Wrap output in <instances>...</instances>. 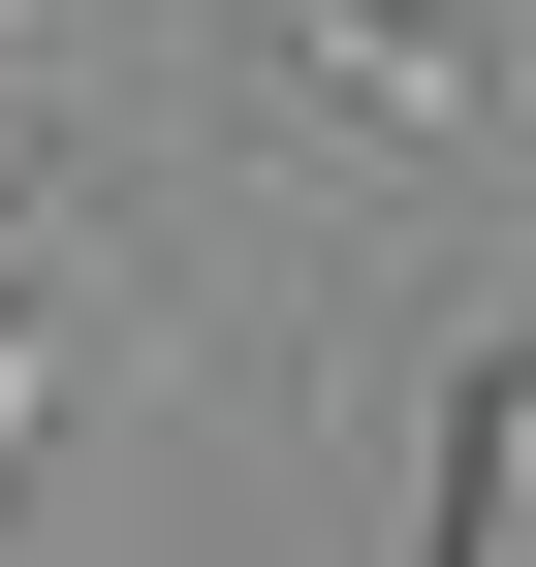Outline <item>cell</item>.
Here are the masks:
<instances>
[{"instance_id":"7a4b0ae2","label":"cell","mask_w":536,"mask_h":567,"mask_svg":"<svg viewBox=\"0 0 536 567\" xmlns=\"http://www.w3.org/2000/svg\"><path fill=\"white\" fill-rule=\"evenodd\" d=\"M442 567H536V379H505V347L442 379Z\"/></svg>"},{"instance_id":"6da1fadb","label":"cell","mask_w":536,"mask_h":567,"mask_svg":"<svg viewBox=\"0 0 536 567\" xmlns=\"http://www.w3.org/2000/svg\"><path fill=\"white\" fill-rule=\"evenodd\" d=\"M189 32H221V95L348 126V158H474V126H505V32H474V0H189Z\"/></svg>"},{"instance_id":"3957f363","label":"cell","mask_w":536,"mask_h":567,"mask_svg":"<svg viewBox=\"0 0 536 567\" xmlns=\"http://www.w3.org/2000/svg\"><path fill=\"white\" fill-rule=\"evenodd\" d=\"M32 410H63V316H32V284H0V473H32Z\"/></svg>"}]
</instances>
